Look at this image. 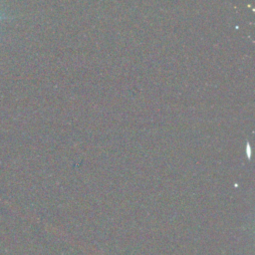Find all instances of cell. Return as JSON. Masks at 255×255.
Listing matches in <instances>:
<instances>
[{
  "label": "cell",
  "instance_id": "1",
  "mask_svg": "<svg viewBox=\"0 0 255 255\" xmlns=\"http://www.w3.org/2000/svg\"><path fill=\"white\" fill-rule=\"evenodd\" d=\"M3 18H4V17H3V16H2V15H1V14H0V20H2V19H3Z\"/></svg>",
  "mask_w": 255,
  "mask_h": 255
}]
</instances>
